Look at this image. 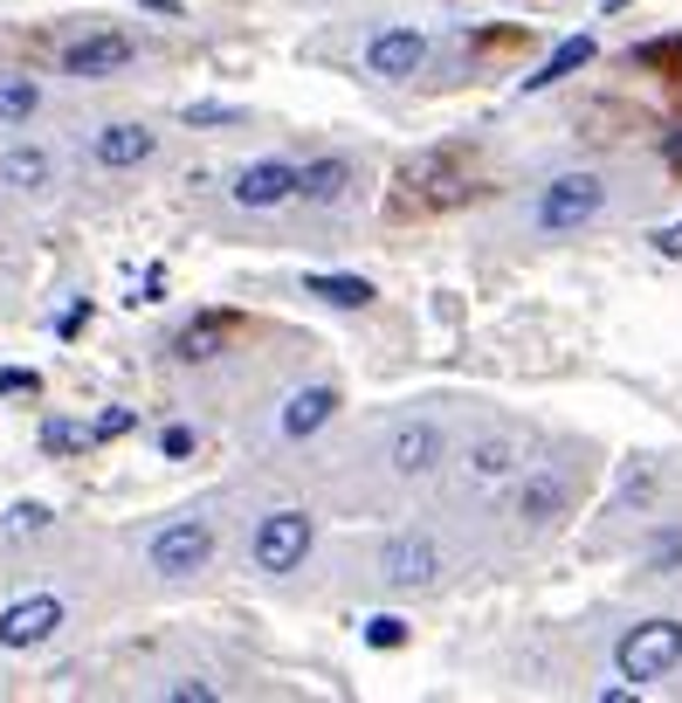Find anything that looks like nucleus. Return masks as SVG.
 I'll return each instance as SVG.
<instances>
[{
    "mask_svg": "<svg viewBox=\"0 0 682 703\" xmlns=\"http://www.w3.org/2000/svg\"><path fill=\"white\" fill-rule=\"evenodd\" d=\"M600 215H607V179L586 173V166L552 173V179L531 194V228H538V234H580V228H593Z\"/></svg>",
    "mask_w": 682,
    "mask_h": 703,
    "instance_id": "obj_1",
    "label": "nucleus"
},
{
    "mask_svg": "<svg viewBox=\"0 0 682 703\" xmlns=\"http://www.w3.org/2000/svg\"><path fill=\"white\" fill-rule=\"evenodd\" d=\"M215 552H221V531H215V517H200V510H179L145 538V565L160 572V580H200V572L215 565Z\"/></svg>",
    "mask_w": 682,
    "mask_h": 703,
    "instance_id": "obj_2",
    "label": "nucleus"
},
{
    "mask_svg": "<svg viewBox=\"0 0 682 703\" xmlns=\"http://www.w3.org/2000/svg\"><path fill=\"white\" fill-rule=\"evenodd\" d=\"M310 552H318V517L283 504V510H262L255 531H249V565L262 580H283V572H297Z\"/></svg>",
    "mask_w": 682,
    "mask_h": 703,
    "instance_id": "obj_3",
    "label": "nucleus"
},
{
    "mask_svg": "<svg viewBox=\"0 0 682 703\" xmlns=\"http://www.w3.org/2000/svg\"><path fill=\"white\" fill-rule=\"evenodd\" d=\"M614 669L627 683H662V675H675L682 669V614L635 620V628L614 641Z\"/></svg>",
    "mask_w": 682,
    "mask_h": 703,
    "instance_id": "obj_4",
    "label": "nucleus"
},
{
    "mask_svg": "<svg viewBox=\"0 0 682 703\" xmlns=\"http://www.w3.org/2000/svg\"><path fill=\"white\" fill-rule=\"evenodd\" d=\"M441 572H449V552H441V538H428V531H393L380 545V580L393 593H428Z\"/></svg>",
    "mask_w": 682,
    "mask_h": 703,
    "instance_id": "obj_5",
    "label": "nucleus"
},
{
    "mask_svg": "<svg viewBox=\"0 0 682 703\" xmlns=\"http://www.w3.org/2000/svg\"><path fill=\"white\" fill-rule=\"evenodd\" d=\"M441 462H449V428H441V421H428V414H407V421L386 428V469H393L400 483L435 476Z\"/></svg>",
    "mask_w": 682,
    "mask_h": 703,
    "instance_id": "obj_6",
    "label": "nucleus"
},
{
    "mask_svg": "<svg viewBox=\"0 0 682 703\" xmlns=\"http://www.w3.org/2000/svg\"><path fill=\"white\" fill-rule=\"evenodd\" d=\"M63 620H69L63 593H21V601L0 607V648H8V656H29V648L63 635Z\"/></svg>",
    "mask_w": 682,
    "mask_h": 703,
    "instance_id": "obj_7",
    "label": "nucleus"
},
{
    "mask_svg": "<svg viewBox=\"0 0 682 703\" xmlns=\"http://www.w3.org/2000/svg\"><path fill=\"white\" fill-rule=\"evenodd\" d=\"M0 187L14 200H48L63 187V152L56 145H35V139H14L0 145Z\"/></svg>",
    "mask_w": 682,
    "mask_h": 703,
    "instance_id": "obj_8",
    "label": "nucleus"
},
{
    "mask_svg": "<svg viewBox=\"0 0 682 703\" xmlns=\"http://www.w3.org/2000/svg\"><path fill=\"white\" fill-rule=\"evenodd\" d=\"M228 200L242 207V215H276V207H290L297 200V160H249L228 179Z\"/></svg>",
    "mask_w": 682,
    "mask_h": 703,
    "instance_id": "obj_9",
    "label": "nucleus"
},
{
    "mask_svg": "<svg viewBox=\"0 0 682 703\" xmlns=\"http://www.w3.org/2000/svg\"><path fill=\"white\" fill-rule=\"evenodd\" d=\"M90 160L103 173H139V166L160 160V132L139 124V118H111V124H97V132H90Z\"/></svg>",
    "mask_w": 682,
    "mask_h": 703,
    "instance_id": "obj_10",
    "label": "nucleus"
},
{
    "mask_svg": "<svg viewBox=\"0 0 682 703\" xmlns=\"http://www.w3.org/2000/svg\"><path fill=\"white\" fill-rule=\"evenodd\" d=\"M131 56H139V42H131V35H118V29H90V35L63 42V76H76V84H97V76L131 69Z\"/></svg>",
    "mask_w": 682,
    "mask_h": 703,
    "instance_id": "obj_11",
    "label": "nucleus"
},
{
    "mask_svg": "<svg viewBox=\"0 0 682 703\" xmlns=\"http://www.w3.org/2000/svg\"><path fill=\"white\" fill-rule=\"evenodd\" d=\"M572 510V476L565 469H524L517 476V525H531V531H544V525H559V517Z\"/></svg>",
    "mask_w": 682,
    "mask_h": 703,
    "instance_id": "obj_12",
    "label": "nucleus"
},
{
    "mask_svg": "<svg viewBox=\"0 0 682 703\" xmlns=\"http://www.w3.org/2000/svg\"><path fill=\"white\" fill-rule=\"evenodd\" d=\"M421 63H428V35L421 29L365 35V76H380V84H407V76H421Z\"/></svg>",
    "mask_w": 682,
    "mask_h": 703,
    "instance_id": "obj_13",
    "label": "nucleus"
},
{
    "mask_svg": "<svg viewBox=\"0 0 682 703\" xmlns=\"http://www.w3.org/2000/svg\"><path fill=\"white\" fill-rule=\"evenodd\" d=\"M338 386L331 380H310V386H297L290 400H283V414H276V435L283 441H310V435H324L331 421H338Z\"/></svg>",
    "mask_w": 682,
    "mask_h": 703,
    "instance_id": "obj_14",
    "label": "nucleus"
},
{
    "mask_svg": "<svg viewBox=\"0 0 682 703\" xmlns=\"http://www.w3.org/2000/svg\"><path fill=\"white\" fill-rule=\"evenodd\" d=\"M510 476H517V435L483 428V435L462 449V483H469V490H496V483H510Z\"/></svg>",
    "mask_w": 682,
    "mask_h": 703,
    "instance_id": "obj_15",
    "label": "nucleus"
},
{
    "mask_svg": "<svg viewBox=\"0 0 682 703\" xmlns=\"http://www.w3.org/2000/svg\"><path fill=\"white\" fill-rule=\"evenodd\" d=\"M352 179H359V166L345 160V152H324V160L297 166V200L304 207H345L352 200Z\"/></svg>",
    "mask_w": 682,
    "mask_h": 703,
    "instance_id": "obj_16",
    "label": "nucleus"
},
{
    "mask_svg": "<svg viewBox=\"0 0 682 703\" xmlns=\"http://www.w3.org/2000/svg\"><path fill=\"white\" fill-rule=\"evenodd\" d=\"M593 56H600V42L593 35H565L552 56H544L531 76H524V97H538V90H552V84H565V76H580V69H593Z\"/></svg>",
    "mask_w": 682,
    "mask_h": 703,
    "instance_id": "obj_17",
    "label": "nucleus"
},
{
    "mask_svg": "<svg viewBox=\"0 0 682 703\" xmlns=\"http://www.w3.org/2000/svg\"><path fill=\"white\" fill-rule=\"evenodd\" d=\"M42 103H48V90L35 84V76L0 69V132H21V124H35Z\"/></svg>",
    "mask_w": 682,
    "mask_h": 703,
    "instance_id": "obj_18",
    "label": "nucleus"
},
{
    "mask_svg": "<svg viewBox=\"0 0 682 703\" xmlns=\"http://www.w3.org/2000/svg\"><path fill=\"white\" fill-rule=\"evenodd\" d=\"M221 345H228V318H221V310H200L194 325H179L173 359H179V366H207V359H215Z\"/></svg>",
    "mask_w": 682,
    "mask_h": 703,
    "instance_id": "obj_19",
    "label": "nucleus"
},
{
    "mask_svg": "<svg viewBox=\"0 0 682 703\" xmlns=\"http://www.w3.org/2000/svg\"><path fill=\"white\" fill-rule=\"evenodd\" d=\"M304 290L318 304H331V310H365L380 297V283L373 276H304Z\"/></svg>",
    "mask_w": 682,
    "mask_h": 703,
    "instance_id": "obj_20",
    "label": "nucleus"
},
{
    "mask_svg": "<svg viewBox=\"0 0 682 703\" xmlns=\"http://www.w3.org/2000/svg\"><path fill=\"white\" fill-rule=\"evenodd\" d=\"M42 449H48V455H76V449H90V428L56 414V421H42Z\"/></svg>",
    "mask_w": 682,
    "mask_h": 703,
    "instance_id": "obj_21",
    "label": "nucleus"
},
{
    "mask_svg": "<svg viewBox=\"0 0 682 703\" xmlns=\"http://www.w3.org/2000/svg\"><path fill=\"white\" fill-rule=\"evenodd\" d=\"M359 641L365 648H407V620L400 614H365L359 620Z\"/></svg>",
    "mask_w": 682,
    "mask_h": 703,
    "instance_id": "obj_22",
    "label": "nucleus"
},
{
    "mask_svg": "<svg viewBox=\"0 0 682 703\" xmlns=\"http://www.w3.org/2000/svg\"><path fill=\"white\" fill-rule=\"evenodd\" d=\"M48 517H56V510H48V504H35V497H21L8 517H0V531H8V538H35V531H48Z\"/></svg>",
    "mask_w": 682,
    "mask_h": 703,
    "instance_id": "obj_23",
    "label": "nucleus"
},
{
    "mask_svg": "<svg viewBox=\"0 0 682 703\" xmlns=\"http://www.w3.org/2000/svg\"><path fill=\"white\" fill-rule=\"evenodd\" d=\"M166 703H221V683H207V675H179V683H166Z\"/></svg>",
    "mask_w": 682,
    "mask_h": 703,
    "instance_id": "obj_24",
    "label": "nucleus"
},
{
    "mask_svg": "<svg viewBox=\"0 0 682 703\" xmlns=\"http://www.w3.org/2000/svg\"><path fill=\"white\" fill-rule=\"evenodd\" d=\"M131 428H139V414H131V407H103L97 421H90V441H118V435H131Z\"/></svg>",
    "mask_w": 682,
    "mask_h": 703,
    "instance_id": "obj_25",
    "label": "nucleus"
},
{
    "mask_svg": "<svg viewBox=\"0 0 682 703\" xmlns=\"http://www.w3.org/2000/svg\"><path fill=\"white\" fill-rule=\"evenodd\" d=\"M648 565H654V572H675V565H682V531H675V525H669V531H654Z\"/></svg>",
    "mask_w": 682,
    "mask_h": 703,
    "instance_id": "obj_26",
    "label": "nucleus"
},
{
    "mask_svg": "<svg viewBox=\"0 0 682 703\" xmlns=\"http://www.w3.org/2000/svg\"><path fill=\"white\" fill-rule=\"evenodd\" d=\"M194 449H200V435H194L187 421H166V428H160V455L179 462V455H194Z\"/></svg>",
    "mask_w": 682,
    "mask_h": 703,
    "instance_id": "obj_27",
    "label": "nucleus"
},
{
    "mask_svg": "<svg viewBox=\"0 0 682 703\" xmlns=\"http://www.w3.org/2000/svg\"><path fill=\"white\" fill-rule=\"evenodd\" d=\"M648 497H654V469H648V462H635V469L620 476V504H648Z\"/></svg>",
    "mask_w": 682,
    "mask_h": 703,
    "instance_id": "obj_28",
    "label": "nucleus"
},
{
    "mask_svg": "<svg viewBox=\"0 0 682 703\" xmlns=\"http://www.w3.org/2000/svg\"><path fill=\"white\" fill-rule=\"evenodd\" d=\"M0 394H8V400L42 394V373H29V366H0Z\"/></svg>",
    "mask_w": 682,
    "mask_h": 703,
    "instance_id": "obj_29",
    "label": "nucleus"
},
{
    "mask_svg": "<svg viewBox=\"0 0 682 703\" xmlns=\"http://www.w3.org/2000/svg\"><path fill=\"white\" fill-rule=\"evenodd\" d=\"M648 242H654V255H662V263H682V221H669V228H654Z\"/></svg>",
    "mask_w": 682,
    "mask_h": 703,
    "instance_id": "obj_30",
    "label": "nucleus"
},
{
    "mask_svg": "<svg viewBox=\"0 0 682 703\" xmlns=\"http://www.w3.org/2000/svg\"><path fill=\"white\" fill-rule=\"evenodd\" d=\"M234 111H228V103H194V111H187V124H228Z\"/></svg>",
    "mask_w": 682,
    "mask_h": 703,
    "instance_id": "obj_31",
    "label": "nucleus"
}]
</instances>
